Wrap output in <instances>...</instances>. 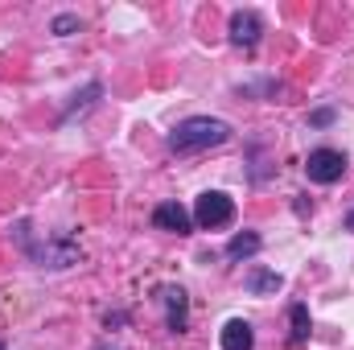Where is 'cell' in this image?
I'll use <instances>...</instances> for the list:
<instances>
[{"label": "cell", "mask_w": 354, "mask_h": 350, "mask_svg": "<svg viewBox=\"0 0 354 350\" xmlns=\"http://www.w3.org/2000/svg\"><path fill=\"white\" fill-rule=\"evenodd\" d=\"M231 140V124L223 120H210V116H194V120H181L169 136V149L174 153H202V149H218Z\"/></svg>", "instance_id": "cell-1"}, {"label": "cell", "mask_w": 354, "mask_h": 350, "mask_svg": "<svg viewBox=\"0 0 354 350\" xmlns=\"http://www.w3.org/2000/svg\"><path fill=\"white\" fill-rule=\"evenodd\" d=\"M231 219H235V202H231L227 194H218V190H206V194L198 198V206H194V223H198L202 231L227 227Z\"/></svg>", "instance_id": "cell-2"}, {"label": "cell", "mask_w": 354, "mask_h": 350, "mask_svg": "<svg viewBox=\"0 0 354 350\" xmlns=\"http://www.w3.org/2000/svg\"><path fill=\"white\" fill-rule=\"evenodd\" d=\"M305 174L317 185H330V181H338V177L346 174V157L338 149H313L309 161H305Z\"/></svg>", "instance_id": "cell-3"}, {"label": "cell", "mask_w": 354, "mask_h": 350, "mask_svg": "<svg viewBox=\"0 0 354 350\" xmlns=\"http://www.w3.org/2000/svg\"><path fill=\"white\" fill-rule=\"evenodd\" d=\"M153 223L161 227V231H174V235H189V214H185V206H177V202H161L157 210H153Z\"/></svg>", "instance_id": "cell-4"}, {"label": "cell", "mask_w": 354, "mask_h": 350, "mask_svg": "<svg viewBox=\"0 0 354 350\" xmlns=\"http://www.w3.org/2000/svg\"><path fill=\"white\" fill-rule=\"evenodd\" d=\"M260 29H264V25H260L256 12H235V17H231V42L243 46V50H252V46L260 42Z\"/></svg>", "instance_id": "cell-5"}, {"label": "cell", "mask_w": 354, "mask_h": 350, "mask_svg": "<svg viewBox=\"0 0 354 350\" xmlns=\"http://www.w3.org/2000/svg\"><path fill=\"white\" fill-rule=\"evenodd\" d=\"M256 347V334H252V326L248 322H227L223 326V350H252Z\"/></svg>", "instance_id": "cell-6"}, {"label": "cell", "mask_w": 354, "mask_h": 350, "mask_svg": "<svg viewBox=\"0 0 354 350\" xmlns=\"http://www.w3.org/2000/svg\"><path fill=\"white\" fill-rule=\"evenodd\" d=\"M165 305H169V330L181 334V330H185V293L169 284V288H165Z\"/></svg>", "instance_id": "cell-7"}, {"label": "cell", "mask_w": 354, "mask_h": 350, "mask_svg": "<svg viewBox=\"0 0 354 350\" xmlns=\"http://www.w3.org/2000/svg\"><path fill=\"white\" fill-rule=\"evenodd\" d=\"M260 252V235L256 231H243V235H235L231 243H227V256L231 260H248V256H256Z\"/></svg>", "instance_id": "cell-8"}, {"label": "cell", "mask_w": 354, "mask_h": 350, "mask_svg": "<svg viewBox=\"0 0 354 350\" xmlns=\"http://www.w3.org/2000/svg\"><path fill=\"white\" fill-rule=\"evenodd\" d=\"M284 280L276 276V272H268V268H256L252 276H248V293H256V297H264V293H276Z\"/></svg>", "instance_id": "cell-9"}, {"label": "cell", "mask_w": 354, "mask_h": 350, "mask_svg": "<svg viewBox=\"0 0 354 350\" xmlns=\"http://www.w3.org/2000/svg\"><path fill=\"white\" fill-rule=\"evenodd\" d=\"M288 317H292V342H305L309 338V309L305 305H292Z\"/></svg>", "instance_id": "cell-10"}, {"label": "cell", "mask_w": 354, "mask_h": 350, "mask_svg": "<svg viewBox=\"0 0 354 350\" xmlns=\"http://www.w3.org/2000/svg\"><path fill=\"white\" fill-rule=\"evenodd\" d=\"M71 29H79V17H71V12H62V17L54 21V33H71Z\"/></svg>", "instance_id": "cell-11"}, {"label": "cell", "mask_w": 354, "mask_h": 350, "mask_svg": "<svg viewBox=\"0 0 354 350\" xmlns=\"http://www.w3.org/2000/svg\"><path fill=\"white\" fill-rule=\"evenodd\" d=\"M330 120H334V111H330V107H322V111H313V116H309V124H330Z\"/></svg>", "instance_id": "cell-12"}, {"label": "cell", "mask_w": 354, "mask_h": 350, "mask_svg": "<svg viewBox=\"0 0 354 350\" xmlns=\"http://www.w3.org/2000/svg\"><path fill=\"white\" fill-rule=\"evenodd\" d=\"M346 231H354V210L346 214Z\"/></svg>", "instance_id": "cell-13"}]
</instances>
